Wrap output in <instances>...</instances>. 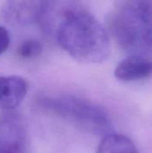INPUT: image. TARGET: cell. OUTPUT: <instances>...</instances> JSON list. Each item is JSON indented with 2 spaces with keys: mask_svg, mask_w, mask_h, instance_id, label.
Listing matches in <instances>:
<instances>
[{
  "mask_svg": "<svg viewBox=\"0 0 152 153\" xmlns=\"http://www.w3.org/2000/svg\"><path fill=\"white\" fill-rule=\"evenodd\" d=\"M39 105L87 133L104 137L112 134L111 123L104 110L85 100L66 95L44 97L39 100Z\"/></svg>",
  "mask_w": 152,
  "mask_h": 153,
  "instance_id": "3957f363",
  "label": "cell"
},
{
  "mask_svg": "<svg viewBox=\"0 0 152 153\" xmlns=\"http://www.w3.org/2000/svg\"><path fill=\"white\" fill-rule=\"evenodd\" d=\"M28 83L21 76H0V109L12 111L24 100Z\"/></svg>",
  "mask_w": 152,
  "mask_h": 153,
  "instance_id": "8992f818",
  "label": "cell"
},
{
  "mask_svg": "<svg viewBox=\"0 0 152 153\" xmlns=\"http://www.w3.org/2000/svg\"><path fill=\"white\" fill-rule=\"evenodd\" d=\"M152 75V57L148 55H129L115 69V76L122 82H136Z\"/></svg>",
  "mask_w": 152,
  "mask_h": 153,
  "instance_id": "5b68a950",
  "label": "cell"
},
{
  "mask_svg": "<svg viewBox=\"0 0 152 153\" xmlns=\"http://www.w3.org/2000/svg\"><path fill=\"white\" fill-rule=\"evenodd\" d=\"M108 34L129 55H148L152 48V3H120L108 17Z\"/></svg>",
  "mask_w": 152,
  "mask_h": 153,
  "instance_id": "7a4b0ae2",
  "label": "cell"
},
{
  "mask_svg": "<svg viewBox=\"0 0 152 153\" xmlns=\"http://www.w3.org/2000/svg\"><path fill=\"white\" fill-rule=\"evenodd\" d=\"M17 52L18 55L23 58L36 57L42 52V45L38 39H27L19 44Z\"/></svg>",
  "mask_w": 152,
  "mask_h": 153,
  "instance_id": "9c48e42d",
  "label": "cell"
},
{
  "mask_svg": "<svg viewBox=\"0 0 152 153\" xmlns=\"http://www.w3.org/2000/svg\"><path fill=\"white\" fill-rule=\"evenodd\" d=\"M97 153H139L134 143L126 136L110 134L103 137Z\"/></svg>",
  "mask_w": 152,
  "mask_h": 153,
  "instance_id": "ba28073f",
  "label": "cell"
},
{
  "mask_svg": "<svg viewBox=\"0 0 152 153\" xmlns=\"http://www.w3.org/2000/svg\"><path fill=\"white\" fill-rule=\"evenodd\" d=\"M41 2H9L5 6L6 19L13 24L39 20Z\"/></svg>",
  "mask_w": 152,
  "mask_h": 153,
  "instance_id": "52a82bcc",
  "label": "cell"
},
{
  "mask_svg": "<svg viewBox=\"0 0 152 153\" xmlns=\"http://www.w3.org/2000/svg\"><path fill=\"white\" fill-rule=\"evenodd\" d=\"M9 31L3 26H0V55L6 51L10 45Z\"/></svg>",
  "mask_w": 152,
  "mask_h": 153,
  "instance_id": "30bf717a",
  "label": "cell"
},
{
  "mask_svg": "<svg viewBox=\"0 0 152 153\" xmlns=\"http://www.w3.org/2000/svg\"><path fill=\"white\" fill-rule=\"evenodd\" d=\"M25 129L21 117L13 112L0 116V153H25Z\"/></svg>",
  "mask_w": 152,
  "mask_h": 153,
  "instance_id": "277c9868",
  "label": "cell"
},
{
  "mask_svg": "<svg viewBox=\"0 0 152 153\" xmlns=\"http://www.w3.org/2000/svg\"><path fill=\"white\" fill-rule=\"evenodd\" d=\"M72 57L83 63H101L110 55L108 30L80 4L41 2L38 21Z\"/></svg>",
  "mask_w": 152,
  "mask_h": 153,
  "instance_id": "6da1fadb",
  "label": "cell"
}]
</instances>
